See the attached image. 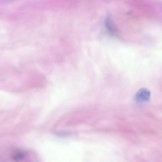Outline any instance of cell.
Masks as SVG:
<instances>
[{
    "label": "cell",
    "instance_id": "6da1fadb",
    "mask_svg": "<svg viewBox=\"0 0 162 162\" xmlns=\"http://www.w3.org/2000/svg\"><path fill=\"white\" fill-rule=\"evenodd\" d=\"M150 95V92L147 89L142 88L137 92L135 99L138 103L145 102L149 101Z\"/></svg>",
    "mask_w": 162,
    "mask_h": 162
},
{
    "label": "cell",
    "instance_id": "7a4b0ae2",
    "mask_svg": "<svg viewBox=\"0 0 162 162\" xmlns=\"http://www.w3.org/2000/svg\"><path fill=\"white\" fill-rule=\"evenodd\" d=\"M25 156V153L21 150H16L11 154V157L15 161H19L22 160Z\"/></svg>",
    "mask_w": 162,
    "mask_h": 162
}]
</instances>
